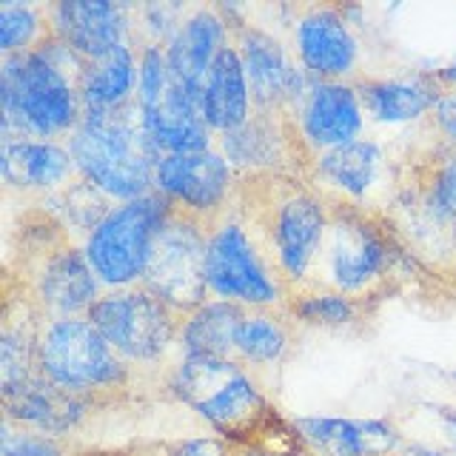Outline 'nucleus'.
<instances>
[{
  "instance_id": "nucleus-21",
  "label": "nucleus",
  "mask_w": 456,
  "mask_h": 456,
  "mask_svg": "<svg viewBox=\"0 0 456 456\" xmlns=\"http://www.w3.org/2000/svg\"><path fill=\"white\" fill-rule=\"evenodd\" d=\"M234 43V28L228 26L217 4H200L191 6L180 28L166 43V61L171 69V77L183 83L197 100L203 89L206 75L211 71L214 61L220 57L225 46Z\"/></svg>"
},
{
  "instance_id": "nucleus-4",
  "label": "nucleus",
  "mask_w": 456,
  "mask_h": 456,
  "mask_svg": "<svg viewBox=\"0 0 456 456\" xmlns=\"http://www.w3.org/2000/svg\"><path fill=\"white\" fill-rule=\"evenodd\" d=\"M413 268L417 265L399 248L382 214L331 206L320 254L303 285L346 294L356 303L377 308V303L408 280Z\"/></svg>"
},
{
  "instance_id": "nucleus-29",
  "label": "nucleus",
  "mask_w": 456,
  "mask_h": 456,
  "mask_svg": "<svg viewBox=\"0 0 456 456\" xmlns=\"http://www.w3.org/2000/svg\"><path fill=\"white\" fill-rule=\"evenodd\" d=\"M248 308H242L228 299L211 297L203 305L189 311L183 317L177 351L180 356H220L234 360L237 328Z\"/></svg>"
},
{
  "instance_id": "nucleus-30",
  "label": "nucleus",
  "mask_w": 456,
  "mask_h": 456,
  "mask_svg": "<svg viewBox=\"0 0 456 456\" xmlns=\"http://www.w3.org/2000/svg\"><path fill=\"white\" fill-rule=\"evenodd\" d=\"M294 328L282 308H248L237 328L234 360L251 374L280 365L294 346Z\"/></svg>"
},
{
  "instance_id": "nucleus-37",
  "label": "nucleus",
  "mask_w": 456,
  "mask_h": 456,
  "mask_svg": "<svg viewBox=\"0 0 456 456\" xmlns=\"http://www.w3.org/2000/svg\"><path fill=\"white\" fill-rule=\"evenodd\" d=\"M75 456H154V442H134L123 448H97V451H80Z\"/></svg>"
},
{
  "instance_id": "nucleus-17",
  "label": "nucleus",
  "mask_w": 456,
  "mask_h": 456,
  "mask_svg": "<svg viewBox=\"0 0 456 456\" xmlns=\"http://www.w3.org/2000/svg\"><path fill=\"white\" fill-rule=\"evenodd\" d=\"M234 46L246 69L254 111L291 114L308 92L311 77L299 69L285 43L265 28L246 23L234 32Z\"/></svg>"
},
{
  "instance_id": "nucleus-8",
  "label": "nucleus",
  "mask_w": 456,
  "mask_h": 456,
  "mask_svg": "<svg viewBox=\"0 0 456 456\" xmlns=\"http://www.w3.org/2000/svg\"><path fill=\"white\" fill-rule=\"evenodd\" d=\"M171 214L163 194H146L128 203H114L94 232L83 240L92 271L106 291L142 285L154 242Z\"/></svg>"
},
{
  "instance_id": "nucleus-19",
  "label": "nucleus",
  "mask_w": 456,
  "mask_h": 456,
  "mask_svg": "<svg viewBox=\"0 0 456 456\" xmlns=\"http://www.w3.org/2000/svg\"><path fill=\"white\" fill-rule=\"evenodd\" d=\"M49 23L52 35L86 63L103 61L134 43V4L57 0L49 4Z\"/></svg>"
},
{
  "instance_id": "nucleus-41",
  "label": "nucleus",
  "mask_w": 456,
  "mask_h": 456,
  "mask_svg": "<svg viewBox=\"0 0 456 456\" xmlns=\"http://www.w3.org/2000/svg\"><path fill=\"white\" fill-rule=\"evenodd\" d=\"M436 80L445 86V89H456V57H453V63L445 66V69H439L436 71Z\"/></svg>"
},
{
  "instance_id": "nucleus-20",
  "label": "nucleus",
  "mask_w": 456,
  "mask_h": 456,
  "mask_svg": "<svg viewBox=\"0 0 456 456\" xmlns=\"http://www.w3.org/2000/svg\"><path fill=\"white\" fill-rule=\"evenodd\" d=\"M0 177L12 194L46 200L77 177V166L66 142L0 140Z\"/></svg>"
},
{
  "instance_id": "nucleus-3",
  "label": "nucleus",
  "mask_w": 456,
  "mask_h": 456,
  "mask_svg": "<svg viewBox=\"0 0 456 456\" xmlns=\"http://www.w3.org/2000/svg\"><path fill=\"white\" fill-rule=\"evenodd\" d=\"M234 208L248 223L285 289L303 285L328 228V200L305 177L256 175L240 177Z\"/></svg>"
},
{
  "instance_id": "nucleus-2",
  "label": "nucleus",
  "mask_w": 456,
  "mask_h": 456,
  "mask_svg": "<svg viewBox=\"0 0 456 456\" xmlns=\"http://www.w3.org/2000/svg\"><path fill=\"white\" fill-rule=\"evenodd\" d=\"M83 66L54 35L32 52L0 57V140L66 142L83 120Z\"/></svg>"
},
{
  "instance_id": "nucleus-27",
  "label": "nucleus",
  "mask_w": 456,
  "mask_h": 456,
  "mask_svg": "<svg viewBox=\"0 0 456 456\" xmlns=\"http://www.w3.org/2000/svg\"><path fill=\"white\" fill-rule=\"evenodd\" d=\"M200 111L217 137L234 132L254 114L248 77L234 43L220 52L206 75L203 89H200Z\"/></svg>"
},
{
  "instance_id": "nucleus-11",
  "label": "nucleus",
  "mask_w": 456,
  "mask_h": 456,
  "mask_svg": "<svg viewBox=\"0 0 456 456\" xmlns=\"http://www.w3.org/2000/svg\"><path fill=\"white\" fill-rule=\"evenodd\" d=\"M86 317L132 368L160 365L177 348L183 325V314L146 285L103 291Z\"/></svg>"
},
{
  "instance_id": "nucleus-13",
  "label": "nucleus",
  "mask_w": 456,
  "mask_h": 456,
  "mask_svg": "<svg viewBox=\"0 0 456 456\" xmlns=\"http://www.w3.org/2000/svg\"><path fill=\"white\" fill-rule=\"evenodd\" d=\"M206 254L208 225L171 208L166 225L157 234L142 285L185 317L189 311L211 299L206 277Z\"/></svg>"
},
{
  "instance_id": "nucleus-36",
  "label": "nucleus",
  "mask_w": 456,
  "mask_h": 456,
  "mask_svg": "<svg viewBox=\"0 0 456 456\" xmlns=\"http://www.w3.org/2000/svg\"><path fill=\"white\" fill-rule=\"evenodd\" d=\"M425 128L439 142L456 149V89H445V86H442V92L436 97L434 111H431V118H428Z\"/></svg>"
},
{
  "instance_id": "nucleus-14",
  "label": "nucleus",
  "mask_w": 456,
  "mask_h": 456,
  "mask_svg": "<svg viewBox=\"0 0 456 456\" xmlns=\"http://www.w3.org/2000/svg\"><path fill=\"white\" fill-rule=\"evenodd\" d=\"M240 175L217 151L163 154L154 171V191L163 194L171 208H177L200 223H217L234 206Z\"/></svg>"
},
{
  "instance_id": "nucleus-12",
  "label": "nucleus",
  "mask_w": 456,
  "mask_h": 456,
  "mask_svg": "<svg viewBox=\"0 0 456 456\" xmlns=\"http://www.w3.org/2000/svg\"><path fill=\"white\" fill-rule=\"evenodd\" d=\"M305 180L331 206H351L385 214L399 189V160L374 137L317 154L308 163Z\"/></svg>"
},
{
  "instance_id": "nucleus-33",
  "label": "nucleus",
  "mask_w": 456,
  "mask_h": 456,
  "mask_svg": "<svg viewBox=\"0 0 456 456\" xmlns=\"http://www.w3.org/2000/svg\"><path fill=\"white\" fill-rule=\"evenodd\" d=\"M52 37L49 4H20L4 0L0 4V54H20L43 46Z\"/></svg>"
},
{
  "instance_id": "nucleus-40",
  "label": "nucleus",
  "mask_w": 456,
  "mask_h": 456,
  "mask_svg": "<svg viewBox=\"0 0 456 456\" xmlns=\"http://www.w3.org/2000/svg\"><path fill=\"white\" fill-rule=\"evenodd\" d=\"M439 419L445 425V431L453 439V451H456V408H439Z\"/></svg>"
},
{
  "instance_id": "nucleus-7",
  "label": "nucleus",
  "mask_w": 456,
  "mask_h": 456,
  "mask_svg": "<svg viewBox=\"0 0 456 456\" xmlns=\"http://www.w3.org/2000/svg\"><path fill=\"white\" fill-rule=\"evenodd\" d=\"M37 374L66 391L89 394L109 405L126 403L137 379L134 368L109 346L89 317L40 322Z\"/></svg>"
},
{
  "instance_id": "nucleus-25",
  "label": "nucleus",
  "mask_w": 456,
  "mask_h": 456,
  "mask_svg": "<svg viewBox=\"0 0 456 456\" xmlns=\"http://www.w3.org/2000/svg\"><path fill=\"white\" fill-rule=\"evenodd\" d=\"M43 317L28 297L6 280L4 322H0V396L18 394L37 377V337Z\"/></svg>"
},
{
  "instance_id": "nucleus-34",
  "label": "nucleus",
  "mask_w": 456,
  "mask_h": 456,
  "mask_svg": "<svg viewBox=\"0 0 456 456\" xmlns=\"http://www.w3.org/2000/svg\"><path fill=\"white\" fill-rule=\"evenodd\" d=\"M0 456H75V451L63 439L4 419V428H0Z\"/></svg>"
},
{
  "instance_id": "nucleus-18",
  "label": "nucleus",
  "mask_w": 456,
  "mask_h": 456,
  "mask_svg": "<svg viewBox=\"0 0 456 456\" xmlns=\"http://www.w3.org/2000/svg\"><path fill=\"white\" fill-rule=\"evenodd\" d=\"M217 151L240 177L294 175L305 177L308 160L299 146L289 114L254 111L240 128L217 137Z\"/></svg>"
},
{
  "instance_id": "nucleus-35",
  "label": "nucleus",
  "mask_w": 456,
  "mask_h": 456,
  "mask_svg": "<svg viewBox=\"0 0 456 456\" xmlns=\"http://www.w3.org/2000/svg\"><path fill=\"white\" fill-rule=\"evenodd\" d=\"M154 456H232V445L223 436H189L154 442Z\"/></svg>"
},
{
  "instance_id": "nucleus-10",
  "label": "nucleus",
  "mask_w": 456,
  "mask_h": 456,
  "mask_svg": "<svg viewBox=\"0 0 456 456\" xmlns=\"http://www.w3.org/2000/svg\"><path fill=\"white\" fill-rule=\"evenodd\" d=\"M137 43V40H134ZM140 49V86L137 109L146 134L160 154H194L217 146V134L211 132L200 100L171 77L166 61V46L137 43Z\"/></svg>"
},
{
  "instance_id": "nucleus-24",
  "label": "nucleus",
  "mask_w": 456,
  "mask_h": 456,
  "mask_svg": "<svg viewBox=\"0 0 456 456\" xmlns=\"http://www.w3.org/2000/svg\"><path fill=\"white\" fill-rule=\"evenodd\" d=\"M365 118L377 126H425L442 92L436 71L356 80Z\"/></svg>"
},
{
  "instance_id": "nucleus-15",
  "label": "nucleus",
  "mask_w": 456,
  "mask_h": 456,
  "mask_svg": "<svg viewBox=\"0 0 456 456\" xmlns=\"http://www.w3.org/2000/svg\"><path fill=\"white\" fill-rule=\"evenodd\" d=\"M294 57L311 80H360L362 43L346 6L314 4L294 20Z\"/></svg>"
},
{
  "instance_id": "nucleus-38",
  "label": "nucleus",
  "mask_w": 456,
  "mask_h": 456,
  "mask_svg": "<svg viewBox=\"0 0 456 456\" xmlns=\"http://www.w3.org/2000/svg\"><path fill=\"white\" fill-rule=\"evenodd\" d=\"M232 456H314L308 448L297 451V453H277V451H260V448H248V445H232Z\"/></svg>"
},
{
  "instance_id": "nucleus-6",
  "label": "nucleus",
  "mask_w": 456,
  "mask_h": 456,
  "mask_svg": "<svg viewBox=\"0 0 456 456\" xmlns=\"http://www.w3.org/2000/svg\"><path fill=\"white\" fill-rule=\"evenodd\" d=\"M14 282L12 277H6ZM18 289L43 320L86 317L103 297V282L92 271L89 256L66 228L43 211V223L26 232L20 246Z\"/></svg>"
},
{
  "instance_id": "nucleus-9",
  "label": "nucleus",
  "mask_w": 456,
  "mask_h": 456,
  "mask_svg": "<svg viewBox=\"0 0 456 456\" xmlns=\"http://www.w3.org/2000/svg\"><path fill=\"white\" fill-rule=\"evenodd\" d=\"M206 277L211 297L242 308H282L289 297L268 254L234 206L208 225Z\"/></svg>"
},
{
  "instance_id": "nucleus-32",
  "label": "nucleus",
  "mask_w": 456,
  "mask_h": 456,
  "mask_svg": "<svg viewBox=\"0 0 456 456\" xmlns=\"http://www.w3.org/2000/svg\"><path fill=\"white\" fill-rule=\"evenodd\" d=\"M111 206H114L111 200L83 177H75L63 191L40 200V208L46 211L52 220L61 223L69 234H83V240L103 223Z\"/></svg>"
},
{
  "instance_id": "nucleus-42",
  "label": "nucleus",
  "mask_w": 456,
  "mask_h": 456,
  "mask_svg": "<svg viewBox=\"0 0 456 456\" xmlns=\"http://www.w3.org/2000/svg\"><path fill=\"white\" fill-rule=\"evenodd\" d=\"M451 282L456 285V263H453V271H451Z\"/></svg>"
},
{
  "instance_id": "nucleus-31",
  "label": "nucleus",
  "mask_w": 456,
  "mask_h": 456,
  "mask_svg": "<svg viewBox=\"0 0 456 456\" xmlns=\"http://www.w3.org/2000/svg\"><path fill=\"white\" fill-rule=\"evenodd\" d=\"M282 311L289 314L297 328H351L360 325L374 308L356 303L346 294L317 289V285H297V289H289Z\"/></svg>"
},
{
  "instance_id": "nucleus-5",
  "label": "nucleus",
  "mask_w": 456,
  "mask_h": 456,
  "mask_svg": "<svg viewBox=\"0 0 456 456\" xmlns=\"http://www.w3.org/2000/svg\"><path fill=\"white\" fill-rule=\"evenodd\" d=\"M66 146L75 157L77 177L89 180L111 203H128L154 191L160 151L146 134L137 100L109 114H83Z\"/></svg>"
},
{
  "instance_id": "nucleus-23",
  "label": "nucleus",
  "mask_w": 456,
  "mask_h": 456,
  "mask_svg": "<svg viewBox=\"0 0 456 456\" xmlns=\"http://www.w3.org/2000/svg\"><path fill=\"white\" fill-rule=\"evenodd\" d=\"M291 422L314 456H399L408 445L394 419L294 417Z\"/></svg>"
},
{
  "instance_id": "nucleus-16",
  "label": "nucleus",
  "mask_w": 456,
  "mask_h": 456,
  "mask_svg": "<svg viewBox=\"0 0 456 456\" xmlns=\"http://www.w3.org/2000/svg\"><path fill=\"white\" fill-rule=\"evenodd\" d=\"M289 120L308 163L322 151L362 140L368 123L356 83L348 80H311Z\"/></svg>"
},
{
  "instance_id": "nucleus-22",
  "label": "nucleus",
  "mask_w": 456,
  "mask_h": 456,
  "mask_svg": "<svg viewBox=\"0 0 456 456\" xmlns=\"http://www.w3.org/2000/svg\"><path fill=\"white\" fill-rule=\"evenodd\" d=\"M100 408H109V403L89 394L66 391L37 374L18 394L4 399V419L63 439L71 431H77Z\"/></svg>"
},
{
  "instance_id": "nucleus-26",
  "label": "nucleus",
  "mask_w": 456,
  "mask_h": 456,
  "mask_svg": "<svg viewBox=\"0 0 456 456\" xmlns=\"http://www.w3.org/2000/svg\"><path fill=\"white\" fill-rule=\"evenodd\" d=\"M431 134V132H428ZM399 185L417 194L428 208L456 225V149L434 134L399 160Z\"/></svg>"
},
{
  "instance_id": "nucleus-28",
  "label": "nucleus",
  "mask_w": 456,
  "mask_h": 456,
  "mask_svg": "<svg viewBox=\"0 0 456 456\" xmlns=\"http://www.w3.org/2000/svg\"><path fill=\"white\" fill-rule=\"evenodd\" d=\"M140 86V49L137 43L123 46L103 61L86 63L80 77L83 114H109L132 106Z\"/></svg>"
},
{
  "instance_id": "nucleus-1",
  "label": "nucleus",
  "mask_w": 456,
  "mask_h": 456,
  "mask_svg": "<svg viewBox=\"0 0 456 456\" xmlns=\"http://www.w3.org/2000/svg\"><path fill=\"white\" fill-rule=\"evenodd\" d=\"M166 391L189 405L228 445L297 453L305 451L291 419L265 396L260 379L237 360L180 356L166 377Z\"/></svg>"
},
{
  "instance_id": "nucleus-39",
  "label": "nucleus",
  "mask_w": 456,
  "mask_h": 456,
  "mask_svg": "<svg viewBox=\"0 0 456 456\" xmlns=\"http://www.w3.org/2000/svg\"><path fill=\"white\" fill-rule=\"evenodd\" d=\"M399 456H456V451H436L431 445H417V442H408Z\"/></svg>"
}]
</instances>
